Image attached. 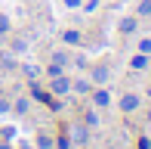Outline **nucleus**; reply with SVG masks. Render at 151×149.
Wrapping results in <instances>:
<instances>
[{"mask_svg": "<svg viewBox=\"0 0 151 149\" xmlns=\"http://www.w3.org/2000/svg\"><path fill=\"white\" fill-rule=\"evenodd\" d=\"M139 103H142L139 93H123V96H120V112H136Z\"/></svg>", "mask_w": 151, "mask_h": 149, "instance_id": "f257e3e1", "label": "nucleus"}, {"mask_svg": "<svg viewBox=\"0 0 151 149\" xmlns=\"http://www.w3.org/2000/svg\"><path fill=\"white\" fill-rule=\"evenodd\" d=\"M129 31H136V19H123L120 22V34H129Z\"/></svg>", "mask_w": 151, "mask_h": 149, "instance_id": "1a4fd4ad", "label": "nucleus"}, {"mask_svg": "<svg viewBox=\"0 0 151 149\" xmlns=\"http://www.w3.org/2000/svg\"><path fill=\"white\" fill-rule=\"evenodd\" d=\"M37 146H40V149H50V146H52V140H50V137H46V134H43V137L37 140Z\"/></svg>", "mask_w": 151, "mask_h": 149, "instance_id": "ddd939ff", "label": "nucleus"}, {"mask_svg": "<svg viewBox=\"0 0 151 149\" xmlns=\"http://www.w3.org/2000/svg\"><path fill=\"white\" fill-rule=\"evenodd\" d=\"M50 90L56 93V96H65V93L71 90V81H68V78H62V74H56V78H52V84H50Z\"/></svg>", "mask_w": 151, "mask_h": 149, "instance_id": "f03ea898", "label": "nucleus"}, {"mask_svg": "<svg viewBox=\"0 0 151 149\" xmlns=\"http://www.w3.org/2000/svg\"><path fill=\"white\" fill-rule=\"evenodd\" d=\"M62 40H65V44H80V31H71V28H68L65 34H62Z\"/></svg>", "mask_w": 151, "mask_h": 149, "instance_id": "6e6552de", "label": "nucleus"}, {"mask_svg": "<svg viewBox=\"0 0 151 149\" xmlns=\"http://www.w3.org/2000/svg\"><path fill=\"white\" fill-rule=\"evenodd\" d=\"M148 96H151V87H148Z\"/></svg>", "mask_w": 151, "mask_h": 149, "instance_id": "aec40b11", "label": "nucleus"}, {"mask_svg": "<svg viewBox=\"0 0 151 149\" xmlns=\"http://www.w3.org/2000/svg\"><path fill=\"white\" fill-rule=\"evenodd\" d=\"M0 149H9V146H0Z\"/></svg>", "mask_w": 151, "mask_h": 149, "instance_id": "6ab92c4d", "label": "nucleus"}, {"mask_svg": "<svg viewBox=\"0 0 151 149\" xmlns=\"http://www.w3.org/2000/svg\"><path fill=\"white\" fill-rule=\"evenodd\" d=\"M93 103H96V106H102V109H105V106L111 103V96H108V90H96V93H93Z\"/></svg>", "mask_w": 151, "mask_h": 149, "instance_id": "7ed1b4c3", "label": "nucleus"}, {"mask_svg": "<svg viewBox=\"0 0 151 149\" xmlns=\"http://www.w3.org/2000/svg\"><path fill=\"white\" fill-rule=\"evenodd\" d=\"M74 90H77V93H90V81H77Z\"/></svg>", "mask_w": 151, "mask_h": 149, "instance_id": "9d476101", "label": "nucleus"}, {"mask_svg": "<svg viewBox=\"0 0 151 149\" xmlns=\"http://www.w3.org/2000/svg\"><path fill=\"white\" fill-rule=\"evenodd\" d=\"M148 124H151V112H148Z\"/></svg>", "mask_w": 151, "mask_h": 149, "instance_id": "a211bd4d", "label": "nucleus"}, {"mask_svg": "<svg viewBox=\"0 0 151 149\" xmlns=\"http://www.w3.org/2000/svg\"><path fill=\"white\" fill-rule=\"evenodd\" d=\"M50 74H52V78H56V74H62V65H59V62H52V65H50Z\"/></svg>", "mask_w": 151, "mask_h": 149, "instance_id": "2eb2a0df", "label": "nucleus"}, {"mask_svg": "<svg viewBox=\"0 0 151 149\" xmlns=\"http://www.w3.org/2000/svg\"><path fill=\"white\" fill-rule=\"evenodd\" d=\"M129 65H133V69H148V56H145V53H139V56H133V59H129Z\"/></svg>", "mask_w": 151, "mask_h": 149, "instance_id": "39448f33", "label": "nucleus"}, {"mask_svg": "<svg viewBox=\"0 0 151 149\" xmlns=\"http://www.w3.org/2000/svg\"><path fill=\"white\" fill-rule=\"evenodd\" d=\"M136 16H139V19H148L151 16V0H142V3L136 6Z\"/></svg>", "mask_w": 151, "mask_h": 149, "instance_id": "0eeeda50", "label": "nucleus"}, {"mask_svg": "<svg viewBox=\"0 0 151 149\" xmlns=\"http://www.w3.org/2000/svg\"><path fill=\"white\" fill-rule=\"evenodd\" d=\"M139 50H142V53H151V37H142V40H139Z\"/></svg>", "mask_w": 151, "mask_h": 149, "instance_id": "9b49d317", "label": "nucleus"}, {"mask_svg": "<svg viewBox=\"0 0 151 149\" xmlns=\"http://www.w3.org/2000/svg\"><path fill=\"white\" fill-rule=\"evenodd\" d=\"M71 134H74V143H86V140H90V134H86V127H83V124H77Z\"/></svg>", "mask_w": 151, "mask_h": 149, "instance_id": "20e7f679", "label": "nucleus"}, {"mask_svg": "<svg viewBox=\"0 0 151 149\" xmlns=\"http://www.w3.org/2000/svg\"><path fill=\"white\" fill-rule=\"evenodd\" d=\"M108 74H111V72H108L105 65H96V69H93V78L99 81V84H105V81H108Z\"/></svg>", "mask_w": 151, "mask_h": 149, "instance_id": "423d86ee", "label": "nucleus"}, {"mask_svg": "<svg viewBox=\"0 0 151 149\" xmlns=\"http://www.w3.org/2000/svg\"><path fill=\"white\" fill-rule=\"evenodd\" d=\"M65 3H68V6H77V3H80V0H65Z\"/></svg>", "mask_w": 151, "mask_h": 149, "instance_id": "f3484780", "label": "nucleus"}, {"mask_svg": "<svg viewBox=\"0 0 151 149\" xmlns=\"http://www.w3.org/2000/svg\"><path fill=\"white\" fill-rule=\"evenodd\" d=\"M52 62H59V65H65L68 59H65V53H52Z\"/></svg>", "mask_w": 151, "mask_h": 149, "instance_id": "4468645a", "label": "nucleus"}, {"mask_svg": "<svg viewBox=\"0 0 151 149\" xmlns=\"http://www.w3.org/2000/svg\"><path fill=\"white\" fill-rule=\"evenodd\" d=\"M16 112H19V115L28 112V99H19V103H16Z\"/></svg>", "mask_w": 151, "mask_h": 149, "instance_id": "f8f14e48", "label": "nucleus"}, {"mask_svg": "<svg viewBox=\"0 0 151 149\" xmlns=\"http://www.w3.org/2000/svg\"><path fill=\"white\" fill-rule=\"evenodd\" d=\"M6 28H9V19H6V16H0V31H6Z\"/></svg>", "mask_w": 151, "mask_h": 149, "instance_id": "dca6fc26", "label": "nucleus"}]
</instances>
